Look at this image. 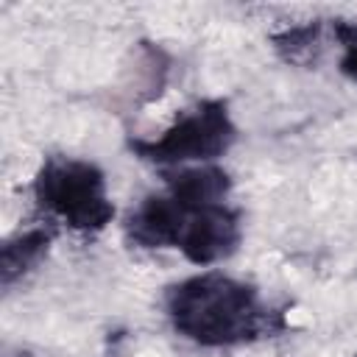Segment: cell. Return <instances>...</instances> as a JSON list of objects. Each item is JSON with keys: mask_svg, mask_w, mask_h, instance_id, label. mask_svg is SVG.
<instances>
[{"mask_svg": "<svg viewBox=\"0 0 357 357\" xmlns=\"http://www.w3.org/2000/svg\"><path fill=\"white\" fill-rule=\"evenodd\" d=\"M165 307L176 332L201 346L248 343L282 329V315L251 284L215 271L173 284Z\"/></svg>", "mask_w": 357, "mask_h": 357, "instance_id": "1", "label": "cell"}, {"mask_svg": "<svg viewBox=\"0 0 357 357\" xmlns=\"http://www.w3.org/2000/svg\"><path fill=\"white\" fill-rule=\"evenodd\" d=\"M33 195L45 212L56 215L75 231H100L114 218L106 178L92 162L67 156L47 159L36 173Z\"/></svg>", "mask_w": 357, "mask_h": 357, "instance_id": "2", "label": "cell"}, {"mask_svg": "<svg viewBox=\"0 0 357 357\" xmlns=\"http://www.w3.org/2000/svg\"><path fill=\"white\" fill-rule=\"evenodd\" d=\"M237 137V128L229 117L223 100H204L192 112L181 114L162 137L156 139H131V151L156 165H181V162H209L223 156Z\"/></svg>", "mask_w": 357, "mask_h": 357, "instance_id": "3", "label": "cell"}, {"mask_svg": "<svg viewBox=\"0 0 357 357\" xmlns=\"http://www.w3.org/2000/svg\"><path fill=\"white\" fill-rule=\"evenodd\" d=\"M181 204V201H178ZM184 206V204H181ZM240 243V215L226 204L184 206V226L178 245L192 265H212L234 254Z\"/></svg>", "mask_w": 357, "mask_h": 357, "instance_id": "4", "label": "cell"}, {"mask_svg": "<svg viewBox=\"0 0 357 357\" xmlns=\"http://www.w3.org/2000/svg\"><path fill=\"white\" fill-rule=\"evenodd\" d=\"M184 226V206L167 195L145 198L126 220V234L142 248H176Z\"/></svg>", "mask_w": 357, "mask_h": 357, "instance_id": "5", "label": "cell"}, {"mask_svg": "<svg viewBox=\"0 0 357 357\" xmlns=\"http://www.w3.org/2000/svg\"><path fill=\"white\" fill-rule=\"evenodd\" d=\"M231 187V178L226 170L220 167H187L176 176H170V195L176 201H181L184 206H212V204H223L226 192Z\"/></svg>", "mask_w": 357, "mask_h": 357, "instance_id": "6", "label": "cell"}, {"mask_svg": "<svg viewBox=\"0 0 357 357\" xmlns=\"http://www.w3.org/2000/svg\"><path fill=\"white\" fill-rule=\"evenodd\" d=\"M50 245V231L45 229H28L11 240L3 243L0 248V279L8 287L20 276H25L45 254Z\"/></svg>", "mask_w": 357, "mask_h": 357, "instance_id": "7", "label": "cell"}, {"mask_svg": "<svg viewBox=\"0 0 357 357\" xmlns=\"http://www.w3.org/2000/svg\"><path fill=\"white\" fill-rule=\"evenodd\" d=\"M273 47L276 53L287 61V64H298V67H307L312 64L321 50H324V42H321V22H304V25H293L282 33H273Z\"/></svg>", "mask_w": 357, "mask_h": 357, "instance_id": "8", "label": "cell"}, {"mask_svg": "<svg viewBox=\"0 0 357 357\" xmlns=\"http://www.w3.org/2000/svg\"><path fill=\"white\" fill-rule=\"evenodd\" d=\"M335 39L343 47L340 56V73L349 75L351 81H357V22H346V20H335L332 22Z\"/></svg>", "mask_w": 357, "mask_h": 357, "instance_id": "9", "label": "cell"}, {"mask_svg": "<svg viewBox=\"0 0 357 357\" xmlns=\"http://www.w3.org/2000/svg\"><path fill=\"white\" fill-rule=\"evenodd\" d=\"M17 357H31V354H17Z\"/></svg>", "mask_w": 357, "mask_h": 357, "instance_id": "10", "label": "cell"}]
</instances>
